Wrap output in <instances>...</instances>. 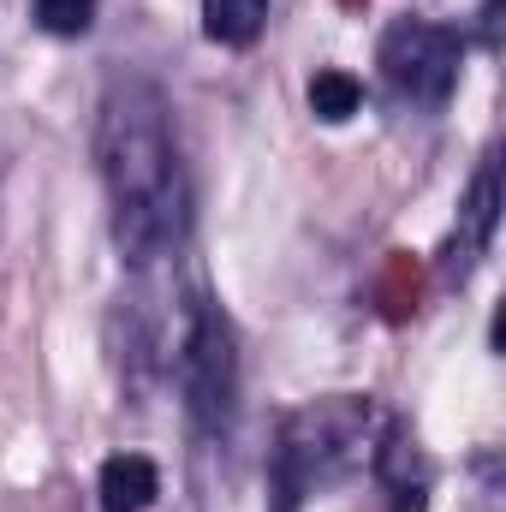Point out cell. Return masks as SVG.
I'll use <instances>...</instances> for the list:
<instances>
[{"instance_id": "cell-1", "label": "cell", "mask_w": 506, "mask_h": 512, "mask_svg": "<svg viewBox=\"0 0 506 512\" xmlns=\"http://www.w3.org/2000/svg\"><path fill=\"white\" fill-rule=\"evenodd\" d=\"M96 167L114 203V245L131 268L173 256L191 233V185L173 143V108L155 78L114 72L96 102Z\"/></svg>"}, {"instance_id": "cell-2", "label": "cell", "mask_w": 506, "mask_h": 512, "mask_svg": "<svg viewBox=\"0 0 506 512\" xmlns=\"http://www.w3.org/2000/svg\"><path fill=\"white\" fill-rule=\"evenodd\" d=\"M370 429H376V405L358 399V393H334V399H316V405L292 411L286 429H280V447H274L280 512H292L304 495H316V483L346 477L370 453Z\"/></svg>"}, {"instance_id": "cell-3", "label": "cell", "mask_w": 506, "mask_h": 512, "mask_svg": "<svg viewBox=\"0 0 506 512\" xmlns=\"http://www.w3.org/2000/svg\"><path fill=\"white\" fill-rule=\"evenodd\" d=\"M173 376H179V399L197 423V435H227L239 417V340L233 322L221 316V304L197 298L173 352Z\"/></svg>"}, {"instance_id": "cell-4", "label": "cell", "mask_w": 506, "mask_h": 512, "mask_svg": "<svg viewBox=\"0 0 506 512\" xmlns=\"http://www.w3.org/2000/svg\"><path fill=\"white\" fill-rule=\"evenodd\" d=\"M376 66L387 78V90L411 108H447L453 84H459V66H465V42L459 30L447 24H429V18H393L381 30Z\"/></svg>"}, {"instance_id": "cell-5", "label": "cell", "mask_w": 506, "mask_h": 512, "mask_svg": "<svg viewBox=\"0 0 506 512\" xmlns=\"http://www.w3.org/2000/svg\"><path fill=\"white\" fill-rule=\"evenodd\" d=\"M495 227H501V167H495V161H483V167H477V179H471V191H465V203H459L453 262L465 268L471 256H483V251H489V239H495Z\"/></svg>"}, {"instance_id": "cell-6", "label": "cell", "mask_w": 506, "mask_h": 512, "mask_svg": "<svg viewBox=\"0 0 506 512\" xmlns=\"http://www.w3.org/2000/svg\"><path fill=\"white\" fill-rule=\"evenodd\" d=\"M96 495H102V512H149L161 495V471L143 453H114L96 477Z\"/></svg>"}, {"instance_id": "cell-7", "label": "cell", "mask_w": 506, "mask_h": 512, "mask_svg": "<svg viewBox=\"0 0 506 512\" xmlns=\"http://www.w3.org/2000/svg\"><path fill=\"white\" fill-rule=\"evenodd\" d=\"M268 24V0H203V36L221 48H251Z\"/></svg>"}, {"instance_id": "cell-8", "label": "cell", "mask_w": 506, "mask_h": 512, "mask_svg": "<svg viewBox=\"0 0 506 512\" xmlns=\"http://www.w3.org/2000/svg\"><path fill=\"white\" fill-rule=\"evenodd\" d=\"M310 108H316V120L340 126V120H352V114L364 108V84H358L352 72H340V66H322V72L310 78Z\"/></svg>"}, {"instance_id": "cell-9", "label": "cell", "mask_w": 506, "mask_h": 512, "mask_svg": "<svg viewBox=\"0 0 506 512\" xmlns=\"http://www.w3.org/2000/svg\"><path fill=\"white\" fill-rule=\"evenodd\" d=\"M96 6L102 0H30V18L48 36H84L96 24Z\"/></svg>"}]
</instances>
